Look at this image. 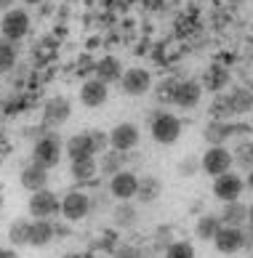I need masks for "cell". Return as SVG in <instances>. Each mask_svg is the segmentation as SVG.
I'll return each instance as SVG.
<instances>
[{
	"mask_svg": "<svg viewBox=\"0 0 253 258\" xmlns=\"http://www.w3.org/2000/svg\"><path fill=\"white\" fill-rule=\"evenodd\" d=\"M88 213H91V195H85V192H67L64 195V200H62V216L70 224L83 221Z\"/></svg>",
	"mask_w": 253,
	"mask_h": 258,
	"instance_id": "6",
	"label": "cell"
},
{
	"mask_svg": "<svg viewBox=\"0 0 253 258\" xmlns=\"http://www.w3.org/2000/svg\"><path fill=\"white\" fill-rule=\"evenodd\" d=\"M219 104H224V114H242V112H248V109H253V93L250 91H242V88H237V91H232V93H227Z\"/></svg>",
	"mask_w": 253,
	"mask_h": 258,
	"instance_id": "17",
	"label": "cell"
},
{
	"mask_svg": "<svg viewBox=\"0 0 253 258\" xmlns=\"http://www.w3.org/2000/svg\"><path fill=\"white\" fill-rule=\"evenodd\" d=\"M171 245V226H160L158 229V247L163 250V247Z\"/></svg>",
	"mask_w": 253,
	"mask_h": 258,
	"instance_id": "34",
	"label": "cell"
},
{
	"mask_svg": "<svg viewBox=\"0 0 253 258\" xmlns=\"http://www.w3.org/2000/svg\"><path fill=\"white\" fill-rule=\"evenodd\" d=\"M139 144V128L133 122H120L115 125L112 133H110V147L112 149H120V152H131Z\"/></svg>",
	"mask_w": 253,
	"mask_h": 258,
	"instance_id": "13",
	"label": "cell"
},
{
	"mask_svg": "<svg viewBox=\"0 0 253 258\" xmlns=\"http://www.w3.org/2000/svg\"><path fill=\"white\" fill-rule=\"evenodd\" d=\"M70 114H72V107H70V99H64V96L48 99V101H45V107H43L45 125H54V128L64 125V122L70 120Z\"/></svg>",
	"mask_w": 253,
	"mask_h": 258,
	"instance_id": "15",
	"label": "cell"
},
{
	"mask_svg": "<svg viewBox=\"0 0 253 258\" xmlns=\"http://www.w3.org/2000/svg\"><path fill=\"white\" fill-rule=\"evenodd\" d=\"M30 226L32 221H24V218H16V221L8 226V242L14 247H22V245H30Z\"/></svg>",
	"mask_w": 253,
	"mask_h": 258,
	"instance_id": "27",
	"label": "cell"
},
{
	"mask_svg": "<svg viewBox=\"0 0 253 258\" xmlns=\"http://www.w3.org/2000/svg\"><path fill=\"white\" fill-rule=\"evenodd\" d=\"M163 195V184L158 176H144L139 178V192H136V197H139L141 205H152L155 200H160Z\"/></svg>",
	"mask_w": 253,
	"mask_h": 258,
	"instance_id": "25",
	"label": "cell"
},
{
	"mask_svg": "<svg viewBox=\"0 0 253 258\" xmlns=\"http://www.w3.org/2000/svg\"><path fill=\"white\" fill-rule=\"evenodd\" d=\"M245 186L250 189V192H253V168L248 170V181H245Z\"/></svg>",
	"mask_w": 253,
	"mask_h": 258,
	"instance_id": "38",
	"label": "cell"
},
{
	"mask_svg": "<svg viewBox=\"0 0 253 258\" xmlns=\"http://www.w3.org/2000/svg\"><path fill=\"white\" fill-rule=\"evenodd\" d=\"M14 3H16V0H0V8H6V11H11V8H14Z\"/></svg>",
	"mask_w": 253,
	"mask_h": 258,
	"instance_id": "37",
	"label": "cell"
},
{
	"mask_svg": "<svg viewBox=\"0 0 253 258\" xmlns=\"http://www.w3.org/2000/svg\"><path fill=\"white\" fill-rule=\"evenodd\" d=\"M110 192L115 200H133L139 192V176L133 170H120L110 178Z\"/></svg>",
	"mask_w": 253,
	"mask_h": 258,
	"instance_id": "11",
	"label": "cell"
},
{
	"mask_svg": "<svg viewBox=\"0 0 253 258\" xmlns=\"http://www.w3.org/2000/svg\"><path fill=\"white\" fill-rule=\"evenodd\" d=\"M0 258H19L16 250H8V247H0Z\"/></svg>",
	"mask_w": 253,
	"mask_h": 258,
	"instance_id": "36",
	"label": "cell"
},
{
	"mask_svg": "<svg viewBox=\"0 0 253 258\" xmlns=\"http://www.w3.org/2000/svg\"><path fill=\"white\" fill-rule=\"evenodd\" d=\"M56 226L51 224V218H35L30 226V245L32 247H45L48 242H54Z\"/></svg>",
	"mask_w": 253,
	"mask_h": 258,
	"instance_id": "20",
	"label": "cell"
},
{
	"mask_svg": "<svg viewBox=\"0 0 253 258\" xmlns=\"http://www.w3.org/2000/svg\"><path fill=\"white\" fill-rule=\"evenodd\" d=\"M221 216H213V213H206V216H200L197 218V226H194V234L200 237V240H216V234H219V229H221Z\"/></svg>",
	"mask_w": 253,
	"mask_h": 258,
	"instance_id": "26",
	"label": "cell"
},
{
	"mask_svg": "<svg viewBox=\"0 0 253 258\" xmlns=\"http://www.w3.org/2000/svg\"><path fill=\"white\" fill-rule=\"evenodd\" d=\"M70 176H72L75 181H80V184H85V181H93L96 176H99V162H96V157H80V160H72Z\"/></svg>",
	"mask_w": 253,
	"mask_h": 258,
	"instance_id": "23",
	"label": "cell"
},
{
	"mask_svg": "<svg viewBox=\"0 0 253 258\" xmlns=\"http://www.w3.org/2000/svg\"><path fill=\"white\" fill-rule=\"evenodd\" d=\"M27 6H37V3H43V0H24Z\"/></svg>",
	"mask_w": 253,
	"mask_h": 258,
	"instance_id": "41",
	"label": "cell"
},
{
	"mask_svg": "<svg viewBox=\"0 0 253 258\" xmlns=\"http://www.w3.org/2000/svg\"><path fill=\"white\" fill-rule=\"evenodd\" d=\"M235 162L240 168H245V170H250L253 168V141L250 139H245V141H240V144L235 147Z\"/></svg>",
	"mask_w": 253,
	"mask_h": 258,
	"instance_id": "28",
	"label": "cell"
},
{
	"mask_svg": "<svg viewBox=\"0 0 253 258\" xmlns=\"http://www.w3.org/2000/svg\"><path fill=\"white\" fill-rule=\"evenodd\" d=\"M112 258H144V250L136 245H118L112 250Z\"/></svg>",
	"mask_w": 253,
	"mask_h": 258,
	"instance_id": "33",
	"label": "cell"
},
{
	"mask_svg": "<svg viewBox=\"0 0 253 258\" xmlns=\"http://www.w3.org/2000/svg\"><path fill=\"white\" fill-rule=\"evenodd\" d=\"M62 155H64V141L56 136V133H43V136L35 141V147H32V160L40 162V165H45V168L59 165Z\"/></svg>",
	"mask_w": 253,
	"mask_h": 258,
	"instance_id": "2",
	"label": "cell"
},
{
	"mask_svg": "<svg viewBox=\"0 0 253 258\" xmlns=\"http://www.w3.org/2000/svg\"><path fill=\"white\" fill-rule=\"evenodd\" d=\"M242 189H245V181H242L237 173H232V170H227V173L216 176V181H213V195H216L221 203H232V200H240Z\"/></svg>",
	"mask_w": 253,
	"mask_h": 258,
	"instance_id": "9",
	"label": "cell"
},
{
	"mask_svg": "<svg viewBox=\"0 0 253 258\" xmlns=\"http://www.w3.org/2000/svg\"><path fill=\"white\" fill-rule=\"evenodd\" d=\"M248 224H253V203L248 205Z\"/></svg>",
	"mask_w": 253,
	"mask_h": 258,
	"instance_id": "40",
	"label": "cell"
},
{
	"mask_svg": "<svg viewBox=\"0 0 253 258\" xmlns=\"http://www.w3.org/2000/svg\"><path fill=\"white\" fill-rule=\"evenodd\" d=\"M93 72H96V78H99L102 83H107V85H110V83H120L123 64H120L118 56H102V59L96 61Z\"/></svg>",
	"mask_w": 253,
	"mask_h": 258,
	"instance_id": "19",
	"label": "cell"
},
{
	"mask_svg": "<svg viewBox=\"0 0 253 258\" xmlns=\"http://www.w3.org/2000/svg\"><path fill=\"white\" fill-rule=\"evenodd\" d=\"M149 131H152V139L158 141V144H173V141H179V136H181V120L171 112H158Z\"/></svg>",
	"mask_w": 253,
	"mask_h": 258,
	"instance_id": "3",
	"label": "cell"
},
{
	"mask_svg": "<svg viewBox=\"0 0 253 258\" xmlns=\"http://www.w3.org/2000/svg\"><path fill=\"white\" fill-rule=\"evenodd\" d=\"M200 99H203L200 83H194V80L173 83V88H171V101L176 104V107H181V109H194V107L200 104Z\"/></svg>",
	"mask_w": 253,
	"mask_h": 258,
	"instance_id": "7",
	"label": "cell"
},
{
	"mask_svg": "<svg viewBox=\"0 0 253 258\" xmlns=\"http://www.w3.org/2000/svg\"><path fill=\"white\" fill-rule=\"evenodd\" d=\"M59 210H62L59 197H56L54 192H48V186L40 189V192H32V197H30V213L35 218H54V216H59Z\"/></svg>",
	"mask_w": 253,
	"mask_h": 258,
	"instance_id": "10",
	"label": "cell"
},
{
	"mask_svg": "<svg viewBox=\"0 0 253 258\" xmlns=\"http://www.w3.org/2000/svg\"><path fill=\"white\" fill-rule=\"evenodd\" d=\"M165 258H194V247L187 240L171 242L168 247H165Z\"/></svg>",
	"mask_w": 253,
	"mask_h": 258,
	"instance_id": "30",
	"label": "cell"
},
{
	"mask_svg": "<svg viewBox=\"0 0 253 258\" xmlns=\"http://www.w3.org/2000/svg\"><path fill=\"white\" fill-rule=\"evenodd\" d=\"M221 224H224V226H245V224H248V205H242L240 200L224 203Z\"/></svg>",
	"mask_w": 253,
	"mask_h": 258,
	"instance_id": "22",
	"label": "cell"
},
{
	"mask_svg": "<svg viewBox=\"0 0 253 258\" xmlns=\"http://www.w3.org/2000/svg\"><path fill=\"white\" fill-rule=\"evenodd\" d=\"M219 253H237L245 247V232H242V226H221L216 240H213Z\"/></svg>",
	"mask_w": 253,
	"mask_h": 258,
	"instance_id": "12",
	"label": "cell"
},
{
	"mask_svg": "<svg viewBox=\"0 0 253 258\" xmlns=\"http://www.w3.org/2000/svg\"><path fill=\"white\" fill-rule=\"evenodd\" d=\"M125 155L128 152H120V149H107L102 155V162H99V173L102 176H115L120 173V170H125Z\"/></svg>",
	"mask_w": 253,
	"mask_h": 258,
	"instance_id": "24",
	"label": "cell"
},
{
	"mask_svg": "<svg viewBox=\"0 0 253 258\" xmlns=\"http://www.w3.org/2000/svg\"><path fill=\"white\" fill-rule=\"evenodd\" d=\"M0 208H3V195H0Z\"/></svg>",
	"mask_w": 253,
	"mask_h": 258,
	"instance_id": "42",
	"label": "cell"
},
{
	"mask_svg": "<svg viewBox=\"0 0 253 258\" xmlns=\"http://www.w3.org/2000/svg\"><path fill=\"white\" fill-rule=\"evenodd\" d=\"M237 131H240V125H232L229 120H213L206 125V131H203V139H206L211 147H224Z\"/></svg>",
	"mask_w": 253,
	"mask_h": 258,
	"instance_id": "16",
	"label": "cell"
},
{
	"mask_svg": "<svg viewBox=\"0 0 253 258\" xmlns=\"http://www.w3.org/2000/svg\"><path fill=\"white\" fill-rule=\"evenodd\" d=\"M242 232H245V247H253V224L242 226Z\"/></svg>",
	"mask_w": 253,
	"mask_h": 258,
	"instance_id": "35",
	"label": "cell"
},
{
	"mask_svg": "<svg viewBox=\"0 0 253 258\" xmlns=\"http://www.w3.org/2000/svg\"><path fill=\"white\" fill-rule=\"evenodd\" d=\"M0 32H3L6 40H22V37L30 32V14L22 11V8H11V11H6L3 22H0Z\"/></svg>",
	"mask_w": 253,
	"mask_h": 258,
	"instance_id": "4",
	"label": "cell"
},
{
	"mask_svg": "<svg viewBox=\"0 0 253 258\" xmlns=\"http://www.w3.org/2000/svg\"><path fill=\"white\" fill-rule=\"evenodd\" d=\"M176 170H179L181 178H192L194 173H200V170H203V160L194 157V155H189V157H184V160L179 162Z\"/></svg>",
	"mask_w": 253,
	"mask_h": 258,
	"instance_id": "31",
	"label": "cell"
},
{
	"mask_svg": "<svg viewBox=\"0 0 253 258\" xmlns=\"http://www.w3.org/2000/svg\"><path fill=\"white\" fill-rule=\"evenodd\" d=\"M107 96H110V91H107V83H102L99 78L85 80L83 88H80V101H83V107H88V109L104 107V104H107Z\"/></svg>",
	"mask_w": 253,
	"mask_h": 258,
	"instance_id": "14",
	"label": "cell"
},
{
	"mask_svg": "<svg viewBox=\"0 0 253 258\" xmlns=\"http://www.w3.org/2000/svg\"><path fill=\"white\" fill-rule=\"evenodd\" d=\"M64 258H93V255H88V253H70V255H64Z\"/></svg>",
	"mask_w": 253,
	"mask_h": 258,
	"instance_id": "39",
	"label": "cell"
},
{
	"mask_svg": "<svg viewBox=\"0 0 253 258\" xmlns=\"http://www.w3.org/2000/svg\"><path fill=\"white\" fill-rule=\"evenodd\" d=\"M14 64H16V48L11 40H3L0 43V75L11 72Z\"/></svg>",
	"mask_w": 253,
	"mask_h": 258,
	"instance_id": "29",
	"label": "cell"
},
{
	"mask_svg": "<svg viewBox=\"0 0 253 258\" xmlns=\"http://www.w3.org/2000/svg\"><path fill=\"white\" fill-rule=\"evenodd\" d=\"M112 221L118 229H133L139 224V210H136L128 200H118V205L112 208Z\"/></svg>",
	"mask_w": 253,
	"mask_h": 258,
	"instance_id": "21",
	"label": "cell"
},
{
	"mask_svg": "<svg viewBox=\"0 0 253 258\" xmlns=\"http://www.w3.org/2000/svg\"><path fill=\"white\" fill-rule=\"evenodd\" d=\"M203 160V173H208V176H221V173H227V170L232 168V162H235V157L229 155V149H224V147H211L206 149V155L200 157Z\"/></svg>",
	"mask_w": 253,
	"mask_h": 258,
	"instance_id": "8",
	"label": "cell"
},
{
	"mask_svg": "<svg viewBox=\"0 0 253 258\" xmlns=\"http://www.w3.org/2000/svg\"><path fill=\"white\" fill-rule=\"evenodd\" d=\"M110 147V136L102 131H85V133H75V136L64 144V152L70 155V160H80V157H96L104 155Z\"/></svg>",
	"mask_w": 253,
	"mask_h": 258,
	"instance_id": "1",
	"label": "cell"
},
{
	"mask_svg": "<svg viewBox=\"0 0 253 258\" xmlns=\"http://www.w3.org/2000/svg\"><path fill=\"white\" fill-rule=\"evenodd\" d=\"M149 88H152V75L144 70V67H131V70L123 72L120 91L125 96H144Z\"/></svg>",
	"mask_w": 253,
	"mask_h": 258,
	"instance_id": "5",
	"label": "cell"
},
{
	"mask_svg": "<svg viewBox=\"0 0 253 258\" xmlns=\"http://www.w3.org/2000/svg\"><path fill=\"white\" fill-rule=\"evenodd\" d=\"M22 186L30 189V192H40V189H45L48 186V168L32 160L30 165L22 170Z\"/></svg>",
	"mask_w": 253,
	"mask_h": 258,
	"instance_id": "18",
	"label": "cell"
},
{
	"mask_svg": "<svg viewBox=\"0 0 253 258\" xmlns=\"http://www.w3.org/2000/svg\"><path fill=\"white\" fill-rule=\"evenodd\" d=\"M206 83H208V88H224L229 83V75L221 67H213L211 72H206Z\"/></svg>",
	"mask_w": 253,
	"mask_h": 258,
	"instance_id": "32",
	"label": "cell"
}]
</instances>
